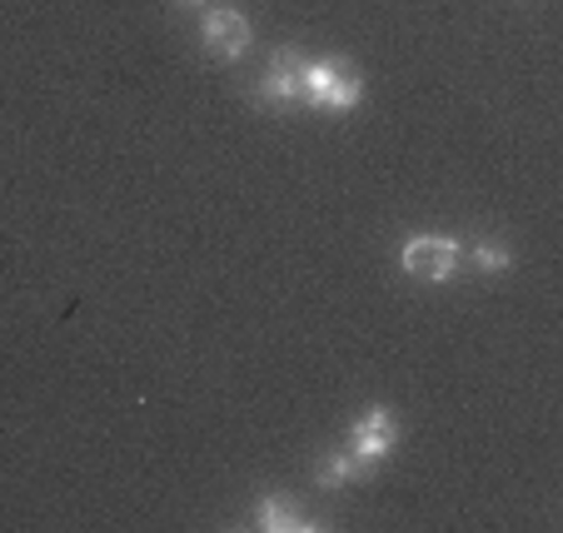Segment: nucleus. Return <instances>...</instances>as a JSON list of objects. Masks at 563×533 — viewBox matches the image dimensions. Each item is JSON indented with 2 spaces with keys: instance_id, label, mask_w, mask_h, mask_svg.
I'll return each mask as SVG.
<instances>
[{
  "instance_id": "obj_1",
  "label": "nucleus",
  "mask_w": 563,
  "mask_h": 533,
  "mask_svg": "<svg viewBox=\"0 0 563 533\" xmlns=\"http://www.w3.org/2000/svg\"><path fill=\"white\" fill-rule=\"evenodd\" d=\"M459 259H464V245L454 235H409L405 249H399V269L419 285H444L454 279Z\"/></svg>"
},
{
  "instance_id": "obj_2",
  "label": "nucleus",
  "mask_w": 563,
  "mask_h": 533,
  "mask_svg": "<svg viewBox=\"0 0 563 533\" xmlns=\"http://www.w3.org/2000/svg\"><path fill=\"white\" fill-rule=\"evenodd\" d=\"M200 41L214 60H240V55L250 51V41H255V31H250L245 11L214 5V11H205V21H200Z\"/></svg>"
},
{
  "instance_id": "obj_3",
  "label": "nucleus",
  "mask_w": 563,
  "mask_h": 533,
  "mask_svg": "<svg viewBox=\"0 0 563 533\" xmlns=\"http://www.w3.org/2000/svg\"><path fill=\"white\" fill-rule=\"evenodd\" d=\"M394 444H399V419H394L384 404L364 409V414L350 424V454L360 464H374V459H384V454H394Z\"/></svg>"
},
{
  "instance_id": "obj_4",
  "label": "nucleus",
  "mask_w": 563,
  "mask_h": 533,
  "mask_svg": "<svg viewBox=\"0 0 563 533\" xmlns=\"http://www.w3.org/2000/svg\"><path fill=\"white\" fill-rule=\"evenodd\" d=\"M260 100H265V106H295L299 100V55L279 51L275 60H269V70L260 75Z\"/></svg>"
},
{
  "instance_id": "obj_5",
  "label": "nucleus",
  "mask_w": 563,
  "mask_h": 533,
  "mask_svg": "<svg viewBox=\"0 0 563 533\" xmlns=\"http://www.w3.org/2000/svg\"><path fill=\"white\" fill-rule=\"evenodd\" d=\"M344 70H350V60H299V100L309 110H324V96Z\"/></svg>"
},
{
  "instance_id": "obj_6",
  "label": "nucleus",
  "mask_w": 563,
  "mask_h": 533,
  "mask_svg": "<svg viewBox=\"0 0 563 533\" xmlns=\"http://www.w3.org/2000/svg\"><path fill=\"white\" fill-rule=\"evenodd\" d=\"M255 523L269 533H285V529H314V519H305V509H299L295 499H285V493H265V499L255 503Z\"/></svg>"
},
{
  "instance_id": "obj_7",
  "label": "nucleus",
  "mask_w": 563,
  "mask_h": 533,
  "mask_svg": "<svg viewBox=\"0 0 563 533\" xmlns=\"http://www.w3.org/2000/svg\"><path fill=\"white\" fill-rule=\"evenodd\" d=\"M314 474L324 489H344V484L360 479V459H354L350 448H340V454H324V459L314 464Z\"/></svg>"
},
{
  "instance_id": "obj_8",
  "label": "nucleus",
  "mask_w": 563,
  "mask_h": 533,
  "mask_svg": "<svg viewBox=\"0 0 563 533\" xmlns=\"http://www.w3.org/2000/svg\"><path fill=\"white\" fill-rule=\"evenodd\" d=\"M364 100V80L354 70H344L340 80H334V90L324 96V110H334V115H344V110H354Z\"/></svg>"
},
{
  "instance_id": "obj_9",
  "label": "nucleus",
  "mask_w": 563,
  "mask_h": 533,
  "mask_svg": "<svg viewBox=\"0 0 563 533\" xmlns=\"http://www.w3.org/2000/svg\"><path fill=\"white\" fill-rule=\"evenodd\" d=\"M474 265L484 269V275H504V269H514V249H504L499 240H478V245H474Z\"/></svg>"
},
{
  "instance_id": "obj_10",
  "label": "nucleus",
  "mask_w": 563,
  "mask_h": 533,
  "mask_svg": "<svg viewBox=\"0 0 563 533\" xmlns=\"http://www.w3.org/2000/svg\"><path fill=\"white\" fill-rule=\"evenodd\" d=\"M175 5H185V11H200L205 0H175Z\"/></svg>"
}]
</instances>
